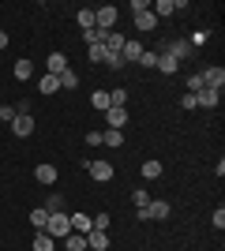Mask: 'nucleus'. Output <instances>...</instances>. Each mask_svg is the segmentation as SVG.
<instances>
[{
  "instance_id": "nucleus-1",
  "label": "nucleus",
  "mask_w": 225,
  "mask_h": 251,
  "mask_svg": "<svg viewBox=\"0 0 225 251\" xmlns=\"http://www.w3.org/2000/svg\"><path fill=\"white\" fill-rule=\"evenodd\" d=\"M169 214H173V206H169L165 199H150L147 206L135 210V221H165Z\"/></svg>"
},
{
  "instance_id": "nucleus-2",
  "label": "nucleus",
  "mask_w": 225,
  "mask_h": 251,
  "mask_svg": "<svg viewBox=\"0 0 225 251\" xmlns=\"http://www.w3.org/2000/svg\"><path fill=\"white\" fill-rule=\"evenodd\" d=\"M42 232H49L53 240H64L68 232H72V218H68L64 210H56V214H49V221H45V229Z\"/></svg>"
},
{
  "instance_id": "nucleus-3",
  "label": "nucleus",
  "mask_w": 225,
  "mask_h": 251,
  "mask_svg": "<svg viewBox=\"0 0 225 251\" xmlns=\"http://www.w3.org/2000/svg\"><path fill=\"white\" fill-rule=\"evenodd\" d=\"M161 52L180 64V60H192V56H195V45L192 42H161Z\"/></svg>"
},
{
  "instance_id": "nucleus-4",
  "label": "nucleus",
  "mask_w": 225,
  "mask_h": 251,
  "mask_svg": "<svg viewBox=\"0 0 225 251\" xmlns=\"http://www.w3.org/2000/svg\"><path fill=\"white\" fill-rule=\"evenodd\" d=\"M86 173H90V176H94L98 184H109L117 169H113V161H86Z\"/></svg>"
},
{
  "instance_id": "nucleus-5",
  "label": "nucleus",
  "mask_w": 225,
  "mask_h": 251,
  "mask_svg": "<svg viewBox=\"0 0 225 251\" xmlns=\"http://www.w3.org/2000/svg\"><path fill=\"white\" fill-rule=\"evenodd\" d=\"M94 19H98V23H94L98 30H105V34H109L113 26H117V8H113V4H105V8H98V11H94Z\"/></svg>"
},
{
  "instance_id": "nucleus-6",
  "label": "nucleus",
  "mask_w": 225,
  "mask_h": 251,
  "mask_svg": "<svg viewBox=\"0 0 225 251\" xmlns=\"http://www.w3.org/2000/svg\"><path fill=\"white\" fill-rule=\"evenodd\" d=\"M34 180H38V184H45V188H49V184H56V165L38 161V165H34Z\"/></svg>"
},
{
  "instance_id": "nucleus-7",
  "label": "nucleus",
  "mask_w": 225,
  "mask_h": 251,
  "mask_svg": "<svg viewBox=\"0 0 225 251\" xmlns=\"http://www.w3.org/2000/svg\"><path fill=\"white\" fill-rule=\"evenodd\" d=\"M8 127H11V135H15V139H26L34 131V116H15Z\"/></svg>"
},
{
  "instance_id": "nucleus-8",
  "label": "nucleus",
  "mask_w": 225,
  "mask_h": 251,
  "mask_svg": "<svg viewBox=\"0 0 225 251\" xmlns=\"http://www.w3.org/2000/svg\"><path fill=\"white\" fill-rule=\"evenodd\" d=\"M105 124H109V127H117V131H124V127H128V109L113 105V109L105 113Z\"/></svg>"
},
{
  "instance_id": "nucleus-9",
  "label": "nucleus",
  "mask_w": 225,
  "mask_h": 251,
  "mask_svg": "<svg viewBox=\"0 0 225 251\" xmlns=\"http://www.w3.org/2000/svg\"><path fill=\"white\" fill-rule=\"evenodd\" d=\"M195 101L203 105V109H218V101H222V90H214V86H203V90L195 94Z\"/></svg>"
},
{
  "instance_id": "nucleus-10",
  "label": "nucleus",
  "mask_w": 225,
  "mask_h": 251,
  "mask_svg": "<svg viewBox=\"0 0 225 251\" xmlns=\"http://www.w3.org/2000/svg\"><path fill=\"white\" fill-rule=\"evenodd\" d=\"M199 75H203V83L214 86V90H222V86H225V68H206V72H199Z\"/></svg>"
},
{
  "instance_id": "nucleus-11",
  "label": "nucleus",
  "mask_w": 225,
  "mask_h": 251,
  "mask_svg": "<svg viewBox=\"0 0 225 251\" xmlns=\"http://www.w3.org/2000/svg\"><path fill=\"white\" fill-rule=\"evenodd\" d=\"M45 68H49V75H64L68 72V56H64V52H49Z\"/></svg>"
},
{
  "instance_id": "nucleus-12",
  "label": "nucleus",
  "mask_w": 225,
  "mask_h": 251,
  "mask_svg": "<svg viewBox=\"0 0 225 251\" xmlns=\"http://www.w3.org/2000/svg\"><path fill=\"white\" fill-rule=\"evenodd\" d=\"M120 56H124V64H139V56H143V42H124Z\"/></svg>"
},
{
  "instance_id": "nucleus-13",
  "label": "nucleus",
  "mask_w": 225,
  "mask_h": 251,
  "mask_svg": "<svg viewBox=\"0 0 225 251\" xmlns=\"http://www.w3.org/2000/svg\"><path fill=\"white\" fill-rule=\"evenodd\" d=\"M86 248H90V251H105L109 236H105V232H98V229H90V232H86Z\"/></svg>"
},
{
  "instance_id": "nucleus-14",
  "label": "nucleus",
  "mask_w": 225,
  "mask_h": 251,
  "mask_svg": "<svg viewBox=\"0 0 225 251\" xmlns=\"http://www.w3.org/2000/svg\"><path fill=\"white\" fill-rule=\"evenodd\" d=\"M101 147H124V131H117V127H105V131H101Z\"/></svg>"
},
{
  "instance_id": "nucleus-15",
  "label": "nucleus",
  "mask_w": 225,
  "mask_h": 251,
  "mask_svg": "<svg viewBox=\"0 0 225 251\" xmlns=\"http://www.w3.org/2000/svg\"><path fill=\"white\" fill-rule=\"evenodd\" d=\"M154 26H158V19H154V11H139V15H135V30H139V34L154 30Z\"/></svg>"
},
{
  "instance_id": "nucleus-16",
  "label": "nucleus",
  "mask_w": 225,
  "mask_h": 251,
  "mask_svg": "<svg viewBox=\"0 0 225 251\" xmlns=\"http://www.w3.org/2000/svg\"><path fill=\"white\" fill-rule=\"evenodd\" d=\"M154 68H158L161 75H176L180 72V64L173 60V56H165V52H158V64H154Z\"/></svg>"
},
{
  "instance_id": "nucleus-17",
  "label": "nucleus",
  "mask_w": 225,
  "mask_h": 251,
  "mask_svg": "<svg viewBox=\"0 0 225 251\" xmlns=\"http://www.w3.org/2000/svg\"><path fill=\"white\" fill-rule=\"evenodd\" d=\"M11 75H15L19 83H26V79H30V75H34V64L26 60V56H23V60H15V68H11Z\"/></svg>"
},
{
  "instance_id": "nucleus-18",
  "label": "nucleus",
  "mask_w": 225,
  "mask_h": 251,
  "mask_svg": "<svg viewBox=\"0 0 225 251\" xmlns=\"http://www.w3.org/2000/svg\"><path fill=\"white\" fill-rule=\"evenodd\" d=\"M90 229H94V221H90V214H72V232H83V236H86Z\"/></svg>"
},
{
  "instance_id": "nucleus-19",
  "label": "nucleus",
  "mask_w": 225,
  "mask_h": 251,
  "mask_svg": "<svg viewBox=\"0 0 225 251\" xmlns=\"http://www.w3.org/2000/svg\"><path fill=\"white\" fill-rule=\"evenodd\" d=\"M64 251H86V236L83 232H68L64 236Z\"/></svg>"
},
{
  "instance_id": "nucleus-20",
  "label": "nucleus",
  "mask_w": 225,
  "mask_h": 251,
  "mask_svg": "<svg viewBox=\"0 0 225 251\" xmlns=\"http://www.w3.org/2000/svg\"><path fill=\"white\" fill-rule=\"evenodd\" d=\"M38 90H42V94H56V90H60V79H56V75H49V72H45L42 79H38Z\"/></svg>"
},
{
  "instance_id": "nucleus-21",
  "label": "nucleus",
  "mask_w": 225,
  "mask_h": 251,
  "mask_svg": "<svg viewBox=\"0 0 225 251\" xmlns=\"http://www.w3.org/2000/svg\"><path fill=\"white\" fill-rule=\"evenodd\" d=\"M53 248H56V240L49 236V232H42V229L34 232V251H53Z\"/></svg>"
},
{
  "instance_id": "nucleus-22",
  "label": "nucleus",
  "mask_w": 225,
  "mask_h": 251,
  "mask_svg": "<svg viewBox=\"0 0 225 251\" xmlns=\"http://www.w3.org/2000/svg\"><path fill=\"white\" fill-rule=\"evenodd\" d=\"M90 105H94L98 113H109V109H113V105H109V94H105V90H94V94H90Z\"/></svg>"
},
{
  "instance_id": "nucleus-23",
  "label": "nucleus",
  "mask_w": 225,
  "mask_h": 251,
  "mask_svg": "<svg viewBox=\"0 0 225 251\" xmlns=\"http://www.w3.org/2000/svg\"><path fill=\"white\" fill-rule=\"evenodd\" d=\"M75 23H79V26H83V30H94V8H83V11H79V15H75Z\"/></svg>"
},
{
  "instance_id": "nucleus-24",
  "label": "nucleus",
  "mask_w": 225,
  "mask_h": 251,
  "mask_svg": "<svg viewBox=\"0 0 225 251\" xmlns=\"http://www.w3.org/2000/svg\"><path fill=\"white\" fill-rule=\"evenodd\" d=\"M124 42H128V38H124V34H117V30H109V38H105V49H109V52H120V49H124Z\"/></svg>"
},
{
  "instance_id": "nucleus-25",
  "label": "nucleus",
  "mask_w": 225,
  "mask_h": 251,
  "mask_svg": "<svg viewBox=\"0 0 225 251\" xmlns=\"http://www.w3.org/2000/svg\"><path fill=\"white\" fill-rule=\"evenodd\" d=\"M161 173H165V165H161V161H143V176H147V180H158Z\"/></svg>"
},
{
  "instance_id": "nucleus-26",
  "label": "nucleus",
  "mask_w": 225,
  "mask_h": 251,
  "mask_svg": "<svg viewBox=\"0 0 225 251\" xmlns=\"http://www.w3.org/2000/svg\"><path fill=\"white\" fill-rule=\"evenodd\" d=\"M45 221H49V210H45V206H34L30 210V225H34V229H45Z\"/></svg>"
},
{
  "instance_id": "nucleus-27",
  "label": "nucleus",
  "mask_w": 225,
  "mask_h": 251,
  "mask_svg": "<svg viewBox=\"0 0 225 251\" xmlns=\"http://www.w3.org/2000/svg\"><path fill=\"white\" fill-rule=\"evenodd\" d=\"M109 105H120V109H128V90H124V86L109 90Z\"/></svg>"
},
{
  "instance_id": "nucleus-28",
  "label": "nucleus",
  "mask_w": 225,
  "mask_h": 251,
  "mask_svg": "<svg viewBox=\"0 0 225 251\" xmlns=\"http://www.w3.org/2000/svg\"><path fill=\"white\" fill-rule=\"evenodd\" d=\"M83 38H86V45H105V38H109V34L94 26V30H83Z\"/></svg>"
},
{
  "instance_id": "nucleus-29",
  "label": "nucleus",
  "mask_w": 225,
  "mask_h": 251,
  "mask_svg": "<svg viewBox=\"0 0 225 251\" xmlns=\"http://www.w3.org/2000/svg\"><path fill=\"white\" fill-rule=\"evenodd\" d=\"M150 8H154V19H158V15H173L176 4H173V0H158V4H150Z\"/></svg>"
},
{
  "instance_id": "nucleus-30",
  "label": "nucleus",
  "mask_w": 225,
  "mask_h": 251,
  "mask_svg": "<svg viewBox=\"0 0 225 251\" xmlns=\"http://www.w3.org/2000/svg\"><path fill=\"white\" fill-rule=\"evenodd\" d=\"M45 210H49V214L64 210V199H60V191H49V199H45Z\"/></svg>"
},
{
  "instance_id": "nucleus-31",
  "label": "nucleus",
  "mask_w": 225,
  "mask_h": 251,
  "mask_svg": "<svg viewBox=\"0 0 225 251\" xmlns=\"http://www.w3.org/2000/svg\"><path fill=\"white\" fill-rule=\"evenodd\" d=\"M101 64H105V68H113V72H120V68H124V56H120V52H109V49H105V60H101Z\"/></svg>"
},
{
  "instance_id": "nucleus-32",
  "label": "nucleus",
  "mask_w": 225,
  "mask_h": 251,
  "mask_svg": "<svg viewBox=\"0 0 225 251\" xmlns=\"http://www.w3.org/2000/svg\"><path fill=\"white\" fill-rule=\"evenodd\" d=\"M56 79H60V86H64V90H75V86H79V75H75L72 68H68L64 75H56Z\"/></svg>"
},
{
  "instance_id": "nucleus-33",
  "label": "nucleus",
  "mask_w": 225,
  "mask_h": 251,
  "mask_svg": "<svg viewBox=\"0 0 225 251\" xmlns=\"http://www.w3.org/2000/svg\"><path fill=\"white\" fill-rule=\"evenodd\" d=\"M86 56H90V64H101L105 60V45H86Z\"/></svg>"
},
{
  "instance_id": "nucleus-34",
  "label": "nucleus",
  "mask_w": 225,
  "mask_h": 251,
  "mask_svg": "<svg viewBox=\"0 0 225 251\" xmlns=\"http://www.w3.org/2000/svg\"><path fill=\"white\" fill-rule=\"evenodd\" d=\"M131 202H135V210H139V206H147V202H150V191L135 188V191H131Z\"/></svg>"
},
{
  "instance_id": "nucleus-35",
  "label": "nucleus",
  "mask_w": 225,
  "mask_h": 251,
  "mask_svg": "<svg viewBox=\"0 0 225 251\" xmlns=\"http://www.w3.org/2000/svg\"><path fill=\"white\" fill-rule=\"evenodd\" d=\"M203 75H188V94H199V90H203Z\"/></svg>"
},
{
  "instance_id": "nucleus-36",
  "label": "nucleus",
  "mask_w": 225,
  "mask_h": 251,
  "mask_svg": "<svg viewBox=\"0 0 225 251\" xmlns=\"http://www.w3.org/2000/svg\"><path fill=\"white\" fill-rule=\"evenodd\" d=\"M139 64H143V68H154V64H158V52H150V49H143Z\"/></svg>"
},
{
  "instance_id": "nucleus-37",
  "label": "nucleus",
  "mask_w": 225,
  "mask_h": 251,
  "mask_svg": "<svg viewBox=\"0 0 225 251\" xmlns=\"http://www.w3.org/2000/svg\"><path fill=\"white\" fill-rule=\"evenodd\" d=\"M90 221H94V229H98V232H105L113 218H109V214H98V218H90Z\"/></svg>"
},
{
  "instance_id": "nucleus-38",
  "label": "nucleus",
  "mask_w": 225,
  "mask_h": 251,
  "mask_svg": "<svg viewBox=\"0 0 225 251\" xmlns=\"http://www.w3.org/2000/svg\"><path fill=\"white\" fill-rule=\"evenodd\" d=\"M0 120L11 124V120H15V105H0Z\"/></svg>"
},
{
  "instance_id": "nucleus-39",
  "label": "nucleus",
  "mask_w": 225,
  "mask_h": 251,
  "mask_svg": "<svg viewBox=\"0 0 225 251\" xmlns=\"http://www.w3.org/2000/svg\"><path fill=\"white\" fill-rule=\"evenodd\" d=\"M210 221H214V229L222 232V229H225V206H218V210H214V218H210Z\"/></svg>"
},
{
  "instance_id": "nucleus-40",
  "label": "nucleus",
  "mask_w": 225,
  "mask_h": 251,
  "mask_svg": "<svg viewBox=\"0 0 225 251\" xmlns=\"http://www.w3.org/2000/svg\"><path fill=\"white\" fill-rule=\"evenodd\" d=\"M180 105H184V109H188V113H192V109H199V101H195V94H188V90H184Z\"/></svg>"
},
{
  "instance_id": "nucleus-41",
  "label": "nucleus",
  "mask_w": 225,
  "mask_h": 251,
  "mask_svg": "<svg viewBox=\"0 0 225 251\" xmlns=\"http://www.w3.org/2000/svg\"><path fill=\"white\" fill-rule=\"evenodd\" d=\"M86 147H101V131H86Z\"/></svg>"
},
{
  "instance_id": "nucleus-42",
  "label": "nucleus",
  "mask_w": 225,
  "mask_h": 251,
  "mask_svg": "<svg viewBox=\"0 0 225 251\" xmlns=\"http://www.w3.org/2000/svg\"><path fill=\"white\" fill-rule=\"evenodd\" d=\"M131 11L139 15V11H150V0H131Z\"/></svg>"
},
{
  "instance_id": "nucleus-43",
  "label": "nucleus",
  "mask_w": 225,
  "mask_h": 251,
  "mask_svg": "<svg viewBox=\"0 0 225 251\" xmlns=\"http://www.w3.org/2000/svg\"><path fill=\"white\" fill-rule=\"evenodd\" d=\"M4 45H8V34H4V30H0V49H4Z\"/></svg>"
}]
</instances>
